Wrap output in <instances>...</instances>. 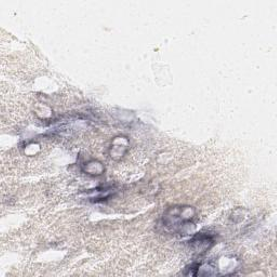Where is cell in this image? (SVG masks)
Segmentation results:
<instances>
[{
	"label": "cell",
	"instance_id": "1",
	"mask_svg": "<svg viewBox=\"0 0 277 277\" xmlns=\"http://www.w3.org/2000/svg\"><path fill=\"white\" fill-rule=\"evenodd\" d=\"M195 216L192 207H171L162 216V226L172 234L186 235Z\"/></svg>",
	"mask_w": 277,
	"mask_h": 277
},
{
	"label": "cell",
	"instance_id": "4",
	"mask_svg": "<svg viewBox=\"0 0 277 277\" xmlns=\"http://www.w3.org/2000/svg\"><path fill=\"white\" fill-rule=\"evenodd\" d=\"M86 172H88L90 176H101L104 172V167L100 162L92 160L86 164Z\"/></svg>",
	"mask_w": 277,
	"mask_h": 277
},
{
	"label": "cell",
	"instance_id": "2",
	"mask_svg": "<svg viewBox=\"0 0 277 277\" xmlns=\"http://www.w3.org/2000/svg\"><path fill=\"white\" fill-rule=\"evenodd\" d=\"M214 237L206 234V233H200L196 234L192 240H190V245L193 248L196 254H205L207 250H209L214 246Z\"/></svg>",
	"mask_w": 277,
	"mask_h": 277
},
{
	"label": "cell",
	"instance_id": "3",
	"mask_svg": "<svg viewBox=\"0 0 277 277\" xmlns=\"http://www.w3.org/2000/svg\"><path fill=\"white\" fill-rule=\"evenodd\" d=\"M120 148H128V140L126 138L120 136V138H115V141H114L113 145H112V148H110V157L116 160V157L120 158L124 156V154L120 152Z\"/></svg>",
	"mask_w": 277,
	"mask_h": 277
}]
</instances>
